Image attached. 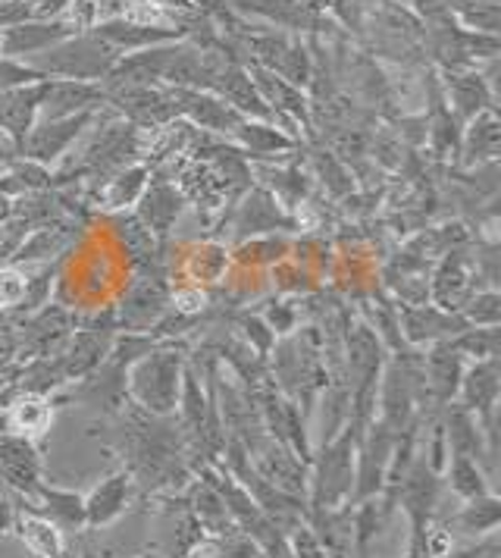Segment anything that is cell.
Wrapping results in <instances>:
<instances>
[{"label": "cell", "instance_id": "9c48e42d", "mask_svg": "<svg viewBox=\"0 0 501 558\" xmlns=\"http://www.w3.org/2000/svg\"><path fill=\"white\" fill-rule=\"evenodd\" d=\"M192 23V20H188ZM98 38H103L113 51L135 53L157 48V45H170V41H185L188 38V26H173V23H138V20H103L95 23L91 28Z\"/></svg>", "mask_w": 501, "mask_h": 558}, {"label": "cell", "instance_id": "603a6c76", "mask_svg": "<svg viewBox=\"0 0 501 558\" xmlns=\"http://www.w3.org/2000/svg\"><path fill=\"white\" fill-rule=\"evenodd\" d=\"M401 324H404V339L411 345H424V342L436 345L467 330V320L461 314H449L439 307H404Z\"/></svg>", "mask_w": 501, "mask_h": 558}, {"label": "cell", "instance_id": "f546056e", "mask_svg": "<svg viewBox=\"0 0 501 558\" xmlns=\"http://www.w3.org/2000/svg\"><path fill=\"white\" fill-rule=\"evenodd\" d=\"M16 531L25 539V546L35 553L38 558H63L66 556V546H63V533L50 524L48 518L20 508V518H16Z\"/></svg>", "mask_w": 501, "mask_h": 558}, {"label": "cell", "instance_id": "484cf974", "mask_svg": "<svg viewBox=\"0 0 501 558\" xmlns=\"http://www.w3.org/2000/svg\"><path fill=\"white\" fill-rule=\"evenodd\" d=\"M75 239L73 220H57L48 227H38L28 239L20 242V248L13 252V264L16 267H38V264H50V257L63 254Z\"/></svg>", "mask_w": 501, "mask_h": 558}, {"label": "cell", "instance_id": "7c38bea8", "mask_svg": "<svg viewBox=\"0 0 501 558\" xmlns=\"http://www.w3.org/2000/svg\"><path fill=\"white\" fill-rule=\"evenodd\" d=\"M476 279H479V270H476V260H471L464 252H449L445 260L439 264L436 277H432V305L439 311H449V314H457L461 307L467 305V299L479 292L476 289Z\"/></svg>", "mask_w": 501, "mask_h": 558}, {"label": "cell", "instance_id": "ba28073f", "mask_svg": "<svg viewBox=\"0 0 501 558\" xmlns=\"http://www.w3.org/2000/svg\"><path fill=\"white\" fill-rule=\"evenodd\" d=\"M98 110H85V113H75V117H63V120H38L32 132L25 135L23 142V157L25 160H35L41 167L57 163L63 154L70 151L75 138L85 132V129L95 123Z\"/></svg>", "mask_w": 501, "mask_h": 558}, {"label": "cell", "instance_id": "ee69618b", "mask_svg": "<svg viewBox=\"0 0 501 558\" xmlns=\"http://www.w3.org/2000/svg\"><path fill=\"white\" fill-rule=\"evenodd\" d=\"M492 553H499L496 539H479L476 546H464V549H449L445 556H439V558H486V556H492Z\"/></svg>", "mask_w": 501, "mask_h": 558}, {"label": "cell", "instance_id": "5b68a950", "mask_svg": "<svg viewBox=\"0 0 501 558\" xmlns=\"http://www.w3.org/2000/svg\"><path fill=\"white\" fill-rule=\"evenodd\" d=\"M354 446L357 433L349 424L323 442V452L314 464V493L310 508H335L351 502L354 489Z\"/></svg>", "mask_w": 501, "mask_h": 558}, {"label": "cell", "instance_id": "7a4b0ae2", "mask_svg": "<svg viewBox=\"0 0 501 558\" xmlns=\"http://www.w3.org/2000/svg\"><path fill=\"white\" fill-rule=\"evenodd\" d=\"M123 53L113 51L103 38H98L91 28L88 32H75L70 38H63L60 45H53L48 51H41L32 60H23L32 70H38L45 78H75V82H103V76L117 66Z\"/></svg>", "mask_w": 501, "mask_h": 558}, {"label": "cell", "instance_id": "4316f807", "mask_svg": "<svg viewBox=\"0 0 501 558\" xmlns=\"http://www.w3.org/2000/svg\"><path fill=\"white\" fill-rule=\"evenodd\" d=\"M66 311L60 307H41L32 314L28 327H23V342H20V352L25 357H50V352L70 336V324H66Z\"/></svg>", "mask_w": 501, "mask_h": 558}, {"label": "cell", "instance_id": "7bdbcfd3", "mask_svg": "<svg viewBox=\"0 0 501 558\" xmlns=\"http://www.w3.org/2000/svg\"><path fill=\"white\" fill-rule=\"evenodd\" d=\"M16 518H20V506H16V493L0 483V533H10L16 527Z\"/></svg>", "mask_w": 501, "mask_h": 558}, {"label": "cell", "instance_id": "30bf717a", "mask_svg": "<svg viewBox=\"0 0 501 558\" xmlns=\"http://www.w3.org/2000/svg\"><path fill=\"white\" fill-rule=\"evenodd\" d=\"M170 88V85H167ZM170 98L175 104V113L192 123L195 129H207L217 135H229L245 123V117L239 110H232L223 98H217L213 92H200V88H170Z\"/></svg>", "mask_w": 501, "mask_h": 558}, {"label": "cell", "instance_id": "bcb514c9", "mask_svg": "<svg viewBox=\"0 0 501 558\" xmlns=\"http://www.w3.org/2000/svg\"><path fill=\"white\" fill-rule=\"evenodd\" d=\"M304 3L314 7V10H320V13H326V3H329V0H304Z\"/></svg>", "mask_w": 501, "mask_h": 558}, {"label": "cell", "instance_id": "1f68e13d", "mask_svg": "<svg viewBox=\"0 0 501 558\" xmlns=\"http://www.w3.org/2000/svg\"><path fill=\"white\" fill-rule=\"evenodd\" d=\"M50 417L53 411L45 402V396H25L7 411V427L20 430V436H38L50 427Z\"/></svg>", "mask_w": 501, "mask_h": 558}, {"label": "cell", "instance_id": "d6a6232c", "mask_svg": "<svg viewBox=\"0 0 501 558\" xmlns=\"http://www.w3.org/2000/svg\"><path fill=\"white\" fill-rule=\"evenodd\" d=\"M449 486L454 496H461V499H467V502L489 493V483H486L482 468L476 464L474 458H464V456H451Z\"/></svg>", "mask_w": 501, "mask_h": 558}, {"label": "cell", "instance_id": "ab89813d", "mask_svg": "<svg viewBox=\"0 0 501 558\" xmlns=\"http://www.w3.org/2000/svg\"><path fill=\"white\" fill-rule=\"evenodd\" d=\"M25 279H28V274H25L23 267H16V264H0V307L16 311V307L23 305Z\"/></svg>", "mask_w": 501, "mask_h": 558}, {"label": "cell", "instance_id": "6da1fadb", "mask_svg": "<svg viewBox=\"0 0 501 558\" xmlns=\"http://www.w3.org/2000/svg\"><path fill=\"white\" fill-rule=\"evenodd\" d=\"M123 449L125 471L145 489H179L188 481V446L182 424L173 417L150 414L132 405L123 411Z\"/></svg>", "mask_w": 501, "mask_h": 558}, {"label": "cell", "instance_id": "d4e9b609", "mask_svg": "<svg viewBox=\"0 0 501 558\" xmlns=\"http://www.w3.org/2000/svg\"><path fill=\"white\" fill-rule=\"evenodd\" d=\"M501 151V123L496 110H486L474 117L464 132H461V163L471 170V167H486V163H496V157Z\"/></svg>", "mask_w": 501, "mask_h": 558}, {"label": "cell", "instance_id": "7402d4cb", "mask_svg": "<svg viewBox=\"0 0 501 558\" xmlns=\"http://www.w3.org/2000/svg\"><path fill=\"white\" fill-rule=\"evenodd\" d=\"M461 377H464V357L451 349V342H436L424 357V386L426 396L436 399L439 405H449L451 399L461 389Z\"/></svg>", "mask_w": 501, "mask_h": 558}, {"label": "cell", "instance_id": "4dcf8cb0", "mask_svg": "<svg viewBox=\"0 0 501 558\" xmlns=\"http://www.w3.org/2000/svg\"><path fill=\"white\" fill-rule=\"evenodd\" d=\"M257 179L264 182L267 192H273L276 202L289 204H307V192H310V179L301 173L298 167H270V163H260L257 170Z\"/></svg>", "mask_w": 501, "mask_h": 558}, {"label": "cell", "instance_id": "e575fe53", "mask_svg": "<svg viewBox=\"0 0 501 558\" xmlns=\"http://www.w3.org/2000/svg\"><path fill=\"white\" fill-rule=\"evenodd\" d=\"M451 349L461 357H474V361H486V357H499L501 336L499 327H467L449 339Z\"/></svg>", "mask_w": 501, "mask_h": 558}, {"label": "cell", "instance_id": "52a82bcc", "mask_svg": "<svg viewBox=\"0 0 501 558\" xmlns=\"http://www.w3.org/2000/svg\"><path fill=\"white\" fill-rule=\"evenodd\" d=\"M107 104L123 113V120L138 129H163L179 120L167 85H125L107 92Z\"/></svg>", "mask_w": 501, "mask_h": 558}, {"label": "cell", "instance_id": "cb8c5ba5", "mask_svg": "<svg viewBox=\"0 0 501 558\" xmlns=\"http://www.w3.org/2000/svg\"><path fill=\"white\" fill-rule=\"evenodd\" d=\"M132 474L117 471L107 481L91 489V496L85 499V527H107L123 514L132 502Z\"/></svg>", "mask_w": 501, "mask_h": 558}, {"label": "cell", "instance_id": "83f0119b", "mask_svg": "<svg viewBox=\"0 0 501 558\" xmlns=\"http://www.w3.org/2000/svg\"><path fill=\"white\" fill-rule=\"evenodd\" d=\"M148 163H132L120 173H113L110 179H103V185H98V192L91 195V204H98L100 210H123L129 204H138L142 192L148 189L150 182Z\"/></svg>", "mask_w": 501, "mask_h": 558}, {"label": "cell", "instance_id": "ffe728a7", "mask_svg": "<svg viewBox=\"0 0 501 558\" xmlns=\"http://www.w3.org/2000/svg\"><path fill=\"white\" fill-rule=\"evenodd\" d=\"M235 148L250 157V160H273L282 154H292L301 148L298 135L279 129L276 123H260V120H245L232 132Z\"/></svg>", "mask_w": 501, "mask_h": 558}, {"label": "cell", "instance_id": "681fc988", "mask_svg": "<svg viewBox=\"0 0 501 558\" xmlns=\"http://www.w3.org/2000/svg\"><path fill=\"white\" fill-rule=\"evenodd\" d=\"M492 558H496V556H492Z\"/></svg>", "mask_w": 501, "mask_h": 558}, {"label": "cell", "instance_id": "8fae6325", "mask_svg": "<svg viewBox=\"0 0 501 558\" xmlns=\"http://www.w3.org/2000/svg\"><path fill=\"white\" fill-rule=\"evenodd\" d=\"M107 92L100 82H75V78H45V95L38 107V120H63L85 110H100Z\"/></svg>", "mask_w": 501, "mask_h": 558}, {"label": "cell", "instance_id": "f1b7e54d", "mask_svg": "<svg viewBox=\"0 0 501 558\" xmlns=\"http://www.w3.org/2000/svg\"><path fill=\"white\" fill-rule=\"evenodd\" d=\"M501 524V502L486 493L479 499H471L467 506L461 508L457 514H451L449 521L442 524L445 533H467V536H482V533H492Z\"/></svg>", "mask_w": 501, "mask_h": 558}, {"label": "cell", "instance_id": "4fadbf2b", "mask_svg": "<svg viewBox=\"0 0 501 558\" xmlns=\"http://www.w3.org/2000/svg\"><path fill=\"white\" fill-rule=\"evenodd\" d=\"M0 483H7L23 499H28L38 489L41 458L28 436H20V433L0 436Z\"/></svg>", "mask_w": 501, "mask_h": 558}, {"label": "cell", "instance_id": "f35d334b", "mask_svg": "<svg viewBox=\"0 0 501 558\" xmlns=\"http://www.w3.org/2000/svg\"><path fill=\"white\" fill-rule=\"evenodd\" d=\"M285 252H289V242L285 239H254V242L242 245L235 252V260L257 267V264H276Z\"/></svg>", "mask_w": 501, "mask_h": 558}, {"label": "cell", "instance_id": "8d00e7d4", "mask_svg": "<svg viewBox=\"0 0 501 558\" xmlns=\"http://www.w3.org/2000/svg\"><path fill=\"white\" fill-rule=\"evenodd\" d=\"M210 556L213 558H267L264 549L250 539L248 533L232 527V531L220 533L210 539Z\"/></svg>", "mask_w": 501, "mask_h": 558}, {"label": "cell", "instance_id": "8992f818", "mask_svg": "<svg viewBox=\"0 0 501 558\" xmlns=\"http://www.w3.org/2000/svg\"><path fill=\"white\" fill-rule=\"evenodd\" d=\"M232 13L242 20H260L270 28L289 32V35H320L329 20L326 13L307 7L304 0H229Z\"/></svg>", "mask_w": 501, "mask_h": 558}, {"label": "cell", "instance_id": "5bb4252c", "mask_svg": "<svg viewBox=\"0 0 501 558\" xmlns=\"http://www.w3.org/2000/svg\"><path fill=\"white\" fill-rule=\"evenodd\" d=\"M70 35H75V28L63 20H32V23H20V26H7L0 28V57L32 60Z\"/></svg>", "mask_w": 501, "mask_h": 558}, {"label": "cell", "instance_id": "d590c367", "mask_svg": "<svg viewBox=\"0 0 501 558\" xmlns=\"http://www.w3.org/2000/svg\"><path fill=\"white\" fill-rule=\"evenodd\" d=\"M467 327H499L501 320V295L496 289H479L467 299V305L457 311Z\"/></svg>", "mask_w": 501, "mask_h": 558}, {"label": "cell", "instance_id": "74e56055", "mask_svg": "<svg viewBox=\"0 0 501 558\" xmlns=\"http://www.w3.org/2000/svg\"><path fill=\"white\" fill-rule=\"evenodd\" d=\"M454 20L471 32H482V35H499L501 26V3H476L461 13H454Z\"/></svg>", "mask_w": 501, "mask_h": 558}, {"label": "cell", "instance_id": "9a60e30c", "mask_svg": "<svg viewBox=\"0 0 501 558\" xmlns=\"http://www.w3.org/2000/svg\"><path fill=\"white\" fill-rule=\"evenodd\" d=\"M295 217L292 214H285L279 202H276L273 192H267L264 185H257V189H248V195H245V202L239 204V210H235V223L232 229L239 232V239H260V235H267V232H276V229H295Z\"/></svg>", "mask_w": 501, "mask_h": 558}, {"label": "cell", "instance_id": "2e32d148", "mask_svg": "<svg viewBox=\"0 0 501 558\" xmlns=\"http://www.w3.org/2000/svg\"><path fill=\"white\" fill-rule=\"evenodd\" d=\"M445 104L451 107V113L457 117L461 126H467L474 117L496 110V92L489 85V78L482 76L479 70H454L445 73Z\"/></svg>", "mask_w": 501, "mask_h": 558}, {"label": "cell", "instance_id": "836d02e7", "mask_svg": "<svg viewBox=\"0 0 501 558\" xmlns=\"http://www.w3.org/2000/svg\"><path fill=\"white\" fill-rule=\"evenodd\" d=\"M310 160H314V170H317V177L323 179L326 192L332 198H345V195L354 192V179L345 170L342 157H335L329 148H310Z\"/></svg>", "mask_w": 501, "mask_h": 558}, {"label": "cell", "instance_id": "c3c4849f", "mask_svg": "<svg viewBox=\"0 0 501 558\" xmlns=\"http://www.w3.org/2000/svg\"><path fill=\"white\" fill-rule=\"evenodd\" d=\"M10 327H7V320H3V311H0V332H7Z\"/></svg>", "mask_w": 501, "mask_h": 558}, {"label": "cell", "instance_id": "60d3db41", "mask_svg": "<svg viewBox=\"0 0 501 558\" xmlns=\"http://www.w3.org/2000/svg\"><path fill=\"white\" fill-rule=\"evenodd\" d=\"M41 73L38 70H32L28 63L23 60H10V57H0V92H7V88H20V85H35V82H41Z\"/></svg>", "mask_w": 501, "mask_h": 558}, {"label": "cell", "instance_id": "ac0fdd59", "mask_svg": "<svg viewBox=\"0 0 501 558\" xmlns=\"http://www.w3.org/2000/svg\"><path fill=\"white\" fill-rule=\"evenodd\" d=\"M163 311H167V286L160 274L135 279L120 305L123 327H129V332H148L154 324H160Z\"/></svg>", "mask_w": 501, "mask_h": 558}, {"label": "cell", "instance_id": "44dd1931", "mask_svg": "<svg viewBox=\"0 0 501 558\" xmlns=\"http://www.w3.org/2000/svg\"><path fill=\"white\" fill-rule=\"evenodd\" d=\"M182 204H185V198L173 182L150 179L148 189L138 198V220L150 229L154 239H167L173 223L179 220V214H182Z\"/></svg>", "mask_w": 501, "mask_h": 558}, {"label": "cell", "instance_id": "277c9868", "mask_svg": "<svg viewBox=\"0 0 501 558\" xmlns=\"http://www.w3.org/2000/svg\"><path fill=\"white\" fill-rule=\"evenodd\" d=\"M182 352L175 345L150 349L148 355L138 357L129 367L125 392L135 399V405L150 414H173L179 408V389H182Z\"/></svg>", "mask_w": 501, "mask_h": 558}, {"label": "cell", "instance_id": "b9f144b4", "mask_svg": "<svg viewBox=\"0 0 501 558\" xmlns=\"http://www.w3.org/2000/svg\"><path fill=\"white\" fill-rule=\"evenodd\" d=\"M239 327H242V332H245V339H254V349H257V357H267V352H270V345H273L276 332L260 320V317H250V314H242L239 320H235Z\"/></svg>", "mask_w": 501, "mask_h": 558}, {"label": "cell", "instance_id": "7dc6e473", "mask_svg": "<svg viewBox=\"0 0 501 558\" xmlns=\"http://www.w3.org/2000/svg\"><path fill=\"white\" fill-rule=\"evenodd\" d=\"M354 3H357V7H364V10H367V7H370V3H379V0H354Z\"/></svg>", "mask_w": 501, "mask_h": 558}, {"label": "cell", "instance_id": "d6986e66", "mask_svg": "<svg viewBox=\"0 0 501 558\" xmlns=\"http://www.w3.org/2000/svg\"><path fill=\"white\" fill-rule=\"evenodd\" d=\"M23 499V496H20ZM23 502H32V506H20L48 518L50 524L60 533H78L85 531V499L78 493H70V489H57V486H48V483H38V489L23 499Z\"/></svg>", "mask_w": 501, "mask_h": 558}, {"label": "cell", "instance_id": "f6af8a7d", "mask_svg": "<svg viewBox=\"0 0 501 558\" xmlns=\"http://www.w3.org/2000/svg\"><path fill=\"white\" fill-rule=\"evenodd\" d=\"M10 217H13V202H10V195L0 192V223H10Z\"/></svg>", "mask_w": 501, "mask_h": 558}, {"label": "cell", "instance_id": "e0dca14e", "mask_svg": "<svg viewBox=\"0 0 501 558\" xmlns=\"http://www.w3.org/2000/svg\"><path fill=\"white\" fill-rule=\"evenodd\" d=\"M45 95V78L35 85H20L0 92V135H7L16 151H23L25 135L38 123V107Z\"/></svg>", "mask_w": 501, "mask_h": 558}, {"label": "cell", "instance_id": "3957f363", "mask_svg": "<svg viewBox=\"0 0 501 558\" xmlns=\"http://www.w3.org/2000/svg\"><path fill=\"white\" fill-rule=\"evenodd\" d=\"M138 157H142V129L129 120H113L91 135V142L78 154V163L53 177V189L66 185L70 177L103 182L125 167L138 163Z\"/></svg>", "mask_w": 501, "mask_h": 558}]
</instances>
